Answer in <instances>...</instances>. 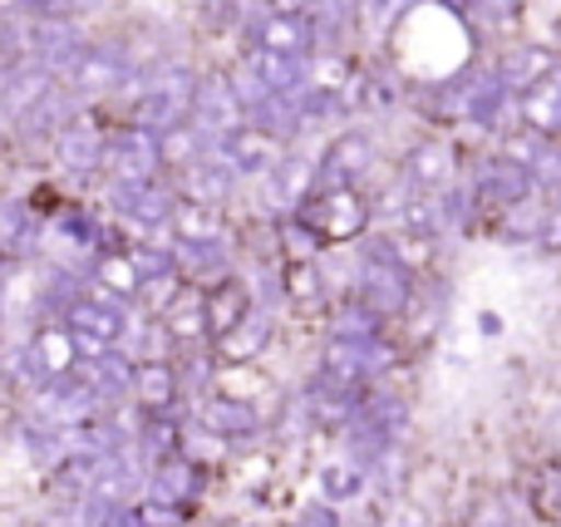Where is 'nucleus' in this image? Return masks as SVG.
Masks as SVG:
<instances>
[{"label":"nucleus","mask_w":561,"mask_h":527,"mask_svg":"<svg viewBox=\"0 0 561 527\" xmlns=\"http://www.w3.org/2000/svg\"><path fill=\"white\" fill-rule=\"evenodd\" d=\"M118 325H124V321H118L114 311H104V306H89V301L75 306V331H79V335H94V341L108 345V341L118 335Z\"/></svg>","instance_id":"nucleus-1"},{"label":"nucleus","mask_w":561,"mask_h":527,"mask_svg":"<svg viewBox=\"0 0 561 527\" xmlns=\"http://www.w3.org/2000/svg\"><path fill=\"white\" fill-rule=\"evenodd\" d=\"M104 527H144V523L128 518V513H114V518H104Z\"/></svg>","instance_id":"nucleus-3"},{"label":"nucleus","mask_w":561,"mask_h":527,"mask_svg":"<svg viewBox=\"0 0 561 527\" xmlns=\"http://www.w3.org/2000/svg\"><path fill=\"white\" fill-rule=\"evenodd\" d=\"M138 394H144L148 404H168V400H173V375L153 370V365H148V370H138Z\"/></svg>","instance_id":"nucleus-2"}]
</instances>
